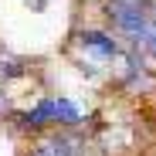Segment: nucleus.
Wrapping results in <instances>:
<instances>
[{
    "label": "nucleus",
    "instance_id": "f257e3e1",
    "mask_svg": "<svg viewBox=\"0 0 156 156\" xmlns=\"http://www.w3.org/2000/svg\"><path fill=\"white\" fill-rule=\"evenodd\" d=\"M105 17L112 20V27H115V31L129 34L136 44H139V41L149 44L153 20H149V14L136 4V0H109V4H105Z\"/></svg>",
    "mask_w": 156,
    "mask_h": 156
},
{
    "label": "nucleus",
    "instance_id": "f03ea898",
    "mask_svg": "<svg viewBox=\"0 0 156 156\" xmlns=\"http://www.w3.org/2000/svg\"><path fill=\"white\" fill-rule=\"evenodd\" d=\"M78 44L85 51H92L95 58H102V61L119 58V41L112 34H105V31H78Z\"/></svg>",
    "mask_w": 156,
    "mask_h": 156
},
{
    "label": "nucleus",
    "instance_id": "7ed1b4c3",
    "mask_svg": "<svg viewBox=\"0 0 156 156\" xmlns=\"http://www.w3.org/2000/svg\"><path fill=\"white\" fill-rule=\"evenodd\" d=\"M55 119H58V129H75V126H82V109L75 105L71 98H55Z\"/></svg>",
    "mask_w": 156,
    "mask_h": 156
},
{
    "label": "nucleus",
    "instance_id": "20e7f679",
    "mask_svg": "<svg viewBox=\"0 0 156 156\" xmlns=\"http://www.w3.org/2000/svg\"><path fill=\"white\" fill-rule=\"evenodd\" d=\"M44 4H48V0H34V7H37V10H41V7H44Z\"/></svg>",
    "mask_w": 156,
    "mask_h": 156
}]
</instances>
